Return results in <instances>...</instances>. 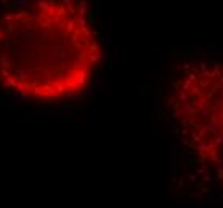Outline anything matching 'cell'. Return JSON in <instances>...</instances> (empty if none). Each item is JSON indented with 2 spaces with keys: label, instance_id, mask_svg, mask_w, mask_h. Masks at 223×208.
Masks as SVG:
<instances>
[{
  "label": "cell",
  "instance_id": "6da1fadb",
  "mask_svg": "<svg viewBox=\"0 0 223 208\" xmlns=\"http://www.w3.org/2000/svg\"><path fill=\"white\" fill-rule=\"evenodd\" d=\"M101 46L79 0H32L0 13V88L64 101L90 86Z\"/></svg>",
  "mask_w": 223,
  "mask_h": 208
},
{
  "label": "cell",
  "instance_id": "7a4b0ae2",
  "mask_svg": "<svg viewBox=\"0 0 223 208\" xmlns=\"http://www.w3.org/2000/svg\"><path fill=\"white\" fill-rule=\"evenodd\" d=\"M167 112L196 176L223 194V62L212 58L183 62L172 80Z\"/></svg>",
  "mask_w": 223,
  "mask_h": 208
}]
</instances>
